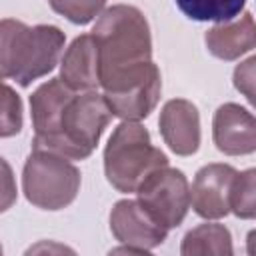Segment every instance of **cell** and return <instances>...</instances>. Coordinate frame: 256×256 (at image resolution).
Wrapping results in <instances>:
<instances>
[{"mask_svg": "<svg viewBox=\"0 0 256 256\" xmlns=\"http://www.w3.org/2000/svg\"><path fill=\"white\" fill-rule=\"evenodd\" d=\"M24 126V106L20 94L0 76V138L20 134Z\"/></svg>", "mask_w": 256, "mask_h": 256, "instance_id": "16", "label": "cell"}, {"mask_svg": "<svg viewBox=\"0 0 256 256\" xmlns=\"http://www.w3.org/2000/svg\"><path fill=\"white\" fill-rule=\"evenodd\" d=\"M212 138L216 148L226 156H246L256 150L254 114L236 104L226 102L212 116Z\"/></svg>", "mask_w": 256, "mask_h": 256, "instance_id": "9", "label": "cell"}, {"mask_svg": "<svg viewBox=\"0 0 256 256\" xmlns=\"http://www.w3.org/2000/svg\"><path fill=\"white\" fill-rule=\"evenodd\" d=\"M18 188H16V176L12 166L0 156V214L10 210L16 204Z\"/></svg>", "mask_w": 256, "mask_h": 256, "instance_id": "18", "label": "cell"}, {"mask_svg": "<svg viewBox=\"0 0 256 256\" xmlns=\"http://www.w3.org/2000/svg\"><path fill=\"white\" fill-rule=\"evenodd\" d=\"M208 52L218 60H238L256 46V26L252 12H242L228 22H218L204 34Z\"/></svg>", "mask_w": 256, "mask_h": 256, "instance_id": "12", "label": "cell"}, {"mask_svg": "<svg viewBox=\"0 0 256 256\" xmlns=\"http://www.w3.org/2000/svg\"><path fill=\"white\" fill-rule=\"evenodd\" d=\"M98 48L102 96L120 120H144L162 94V76L152 62V34L144 12L130 4L104 8L90 30Z\"/></svg>", "mask_w": 256, "mask_h": 256, "instance_id": "1", "label": "cell"}, {"mask_svg": "<svg viewBox=\"0 0 256 256\" xmlns=\"http://www.w3.org/2000/svg\"><path fill=\"white\" fill-rule=\"evenodd\" d=\"M110 232L120 244L136 252H150L152 248L160 246L168 236V230L160 226L142 208L138 200H130V198L118 200L112 206Z\"/></svg>", "mask_w": 256, "mask_h": 256, "instance_id": "7", "label": "cell"}, {"mask_svg": "<svg viewBox=\"0 0 256 256\" xmlns=\"http://www.w3.org/2000/svg\"><path fill=\"white\" fill-rule=\"evenodd\" d=\"M256 170L248 168L236 172L230 188V212L242 220H252L256 216Z\"/></svg>", "mask_w": 256, "mask_h": 256, "instance_id": "15", "label": "cell"}, {"mask_svg": "<svg viewBox=\"0 0 256 256\" xmlns=\"http://www.w3.org/2000/svg\"><path fill=\"white\" fill-rule=\"evenodd\" d=\"M0 254H2V244H0Z\"/></svg>", "mask_w": 256, "mask_h": 256, "instance_id": "20", "label": "cell"}, {"mask_svg": "<svg viewBox=\"0 0 256 256\" xmlns=\"http://www.w3.org/2000/svg\"><path fill=\"white\" fill-rule=\"evenodd\" d=\"M110 120L112 112L98 90L72 92L50 130L32 138V150L54 152L70 160H86L96 150Z\"/></svg>", "mask_w": 256, "mask_h": 256, "instance_id": "3", "label": "cell"}, {"mask_svg": "<svg viewBox=\"0 0 256 256\" xmlns=\"http://www.w3.org/2000/svg\"><path fill=\"white\" fill-rule=\"evenodd\" d=\"M232 234L224 224L204 222L188 230L180 244L182 256H230Z\"/></svg>", "mask_w": 256, "mask_h": 256, "instance_id": "13", "label": "cell"}, {"mask_svg": "<svg viewBox=\"0 0 256 256\" xmlns=\"http://www.w3.org/2000/svg\"><path fill=\"white\" fill-rule=\"evenodd\" d=\"M82 176L70 158L32 150L22 168V192L26 200L40 210H62L70 206L80 192Z\"/></svg>", "mask_w": 256, "mask_h": 256, "instance_id": "5", "label": "cell"}, {"mask_svg": "<svg viewBox=\"0 0 256 256\" xmlns=\"http://www.w3.org/2000/svg\"><path fill=\"white\" fill-rule=\"evenodd\" d=\"M254 64H256V58L250 56L246 62L238 64L234 70V88L242 92L248 102H254Z\"/></svg>", "mask_w": 256, "mask_h": 256, "instance_id": "19", "label": "cell"}, {"mask_svg": "<svg viewBox=\"0 0 256 256\" xmlns=\"http://www.w3.org/2000/svg\"><path fill=\"white\" fill-rule=\"evenodd\" d=\"M236 168L222 162L202 166L190 188V206L204 220H220L230 214V188Z\"/></svg>", "mask_w": 256, "mask_h": 256, "instance_id": "8", "label": "cell"}, {"mask_svg": "<svg viewBox=\"0 0 256 256\" xmlns=\"http://www.w3.org/2000/svg\"><path fill=\"white\" fill-rule=\"evenodd\" d=\"M142 208L166 230L178 228L190 208V186L182 170L160 166L150 172L136 188Z\"/></svg>", "mask_w": 256, "mask_h": 256, "instance_id": "6", "label": "cell"}, {"mask_svg": "<svg viewBox=\"0 0 256 256\" xmlns=\"http://www.w3.org/2000/svg\"><path fill=\"white\" fill-rule=\"evenodd\" d=\"M50 8L72 24H90L106 6V0H48Z\"/></svg>", "mask_w": 256, "mask_h": 256, "instance_id": "17", "label": "cell"}, {"mask_svg": "<svg viewBox=\"0 0 256 256\" xmlns=\"http://www.w3.org/2000/svg\"><path fill=\"white\" fill-rule=\"evenodd\" d=\"M70 90L88 92L100 88L98 48L92 34L76 36L60 56V76Z\"/></svg>", "mask_w": 256, "mask_h": 256, "instance_id": "11", "label": "cell"}, {"mask_svg": "<svg viewBox=\"0 0 256 256\" xmlns=\"http://www.w3.org/2000/svg\"><path fill=\"white\" fill-rule=\"evenodd\" d=\"M164 144L176 156H192L200 148V114L196 104L184 98L168 100L158 118Z\"/></svg>", "mask_w": 256, "mask_h": 256, "instance_id": "10", "label": "cell"}, {"mask_svg": "<svg viewBox=\"0 0 256 256\" xmlns=\"http://www.w3.org/2000/svg\"><path fill=\"white\" fill-rule=\"evenodd\" d=\"M66 36L54 24L28 26L16 18L0 20V76L26 88L60 62Z\"/></svg>", "mask_w": 256, "mask_h": 256, "instance_id": "2", "label": "cell"}, {"mask_svg": "<svg viewBox=\"0 0 256 256\" xmlns=\"http://www.w3.org/2000/svg\"><path fill=\"white\" fill-rule=\"evenodd\" d=\"M168 156L152 144L150 132L138 120H122L110 134L104 148V176L122 194H132L140 182Z\"/></svg>", "mask_w": 256, "mask_h": 256, "instance_id": "4", "label": "cell"}, {"mask_svg": "<svg viewBox=\"0 0 256 256\" xmlns=\"http://www.w3.org/2000/svg\"><path fill=\"white\" fill-rule=\"evenodd\" d=\"M180 12L196 22H228L240 16L246 0H174Z\"/></svg>", "mask_w": 256, "mask_h": 256, "instance_id": "14", "label": "cell"}]
</instances>
